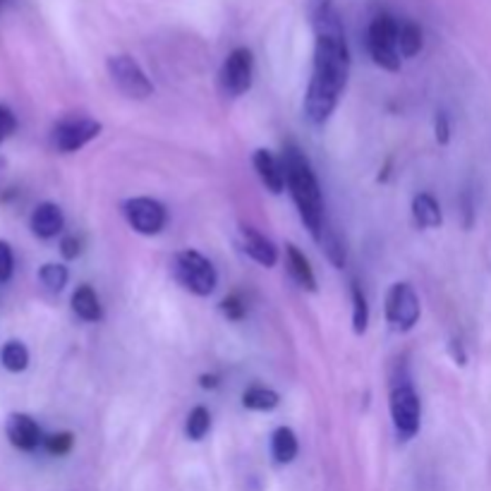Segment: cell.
I'll return each mask as SVG.
<instances>
[{
  "label": "cell",
  "mask_w": 491,
  "mask_h": 491,
  "mask_svg": "<svg viewBox=\"0 0 491 491\" xmlns=\"http://www.w3.org/2000/svg\"><path fill=\"white\" fill-rule=\"evenodd\" d=\"M283 170H285V182L291 188L292 201L300 211V219L312 233V238L317 240L322 235L323 226H326V216H323V197L322 188L314 170H312L307 156L295 147L288 144L283 149Z\"/></svg>",
  "instance_id": "2"
},
{
  "label": "cell",
  "mask_w": 491,
  "mask_h": 491,
  "mask_svg": "<svg viewBox=\"0 0 491 491\" xmlns=\"http://www.w3.org/2000/svg\"><path fill=\"white\" fill-rule=\"evenodd\" d=\"M369 323V304H367V295L360 288V283H353V331L357 336H363L367 331Z\"/></svg>",
  "instance_id": "24"
},
{
  "label": "cell",
  "mask_w": 491,
  "mask_h": 491,
  "mask_svg": "<svg viewBox=\"0 0 491 491\" xmlns=\"http://www.w3.org/2000/svg\"><path fill=\"white\" fill-rule=\"evenodd\" d=\"M391 417H394L395 434L398 439L407 441L413 439L414 434L420 432V417L422 405L413 386H395L391 394Z\"/></svg>",
  "instance_id": "7"
},
{
  "label": "cell",
  "mask_w": 491,
  "mask_h": 491,
  "mask_svg": "<svg viewBox=\"0 0 491 491\" xmlns=\"http://www.w3.org/2000/svg\"><path fill=\"white\" fill-rule=\"evenodd\" d=\"M173 273L189 292L199 295V298L211 295L216 291V283H219V273H216L214 264L194 250L175 254Z\"/></svg>",
  "instance_id": "4"
},
{
  "label": "cell",
  "mask_w": 491,
  "mask_h": 491,
  "mask_svg": "<svg viewBox=\"0 0 491 491\" xmlns=\"http://www.w3.org/2000/svg\"><path fill=\"white\" fill-rule=\"evenodd\" d=\"M106 67H108V75L113 79V85L123 91L128 98H137V101H144L154 94V85L151 79L147 77V72L139 67L132 56L128 53H118V56H110L106 60Z\"/></svg>",
  "instance_id": "5"
},
{
  "label": "cell",
  "mask_w": 491,
  "mask_h": 491,
  "mask_svg": "<svg viewBox=\"0 0 491 491\" xmlns=\"http://www.w3.org/2000/svg\"><path fill=\"white\" fill-rule=\"evenodd\" d=\"M5 434L10 444H13L15 448H20V451H34V448L41 446V441H44L36 420H32L29 414L22 413H13L7 417Z\"/></svg>",
  "instance_id": "11"
},
{
  "label": "cell",
  "mask_w": 491,
  "mask_h": 491,
  "mask_svg": "<svg viewBox=\"0 0 491 491\" xmlns=\"http://www.w3.org/2000/svg\"><path fill=\"white\" fill-rule=\"evenodd\" d=\"M254 77V56L250 48H235L220 65V91L230 98H238L250 91Z\"/></svg>",
  "instance_id": "6"
},
{
  "label": "cell",
  "mask_w": 491,
  "mask_h": 491,
  "mask_svg": "<svg viewBox=\"0 0 491 491\" xmlns=\"http://www.w3.org/2000/svg\"><path fill=\"white\" fill-rule=\"evenodd\" d=\"M29 226H32L36 238H44V240L56 238V235L63 230L65 216H63V211H60L58 204H53V201H44V204H39V207L34 209Z\"/></svg>",
  "instance_id": "14"
},
{
  "label": "cell",
  "mask_w": 491,
  "mask_h": 491,
  "mask_svg": "<svg viewBox=\"0 0 491 491\" xmlns=\"http://www.w3.org/2000/svg\"><path fill=\"white\" fill-rule=\"evenodd\" d=\"M199 382H201V388H216V386H219V376H216V374H204L199 379Z\"/></svg>",
  "instance_id": "34"
},
{
  "label": "cell",
  "mask_w": 491,
  "mask_h": 491,
  "mask_svg": "<svg viewBox=\"0 0 491 491\" xmlns=\"http://www.w3.org/2000/svg\"><path fill=\"white\" fill-rule=\"evenodd\" d=\"M331 10H333V0H304V15H307L310 25L326 13H331Z\"/></svg>",
  "instance_id": "28"
},
{
  "label": "cell",
  "mask_w": 491,
  "mask_h": 491,
  "mask_svg": "<svg viewBox=\"0 0 491 491\" xmlns=\"http://www.w3.org/2000/svg\"><path fill=\"white\" fill-rule=\"evenodd\" d=\"M448 355H451L453 363L460 364V367H465L467 364V355H465V350H463V343L460 341L448 343Z\"/></svg>",
  "instance_id": "32"
},
{
  "label": "cell",
  "mask_w": 491,
  "mask_h": 491,
  "mask_svg": "<svg viewBox=\"0 0 491 491\" xmlns=\"http://www.w3.org/2000/svg\"><path fill=\"white\" fill-rule=\"evenodd\" d=\"M211 429V414L204 405H197L192 413L188 414V422H185V434H188V439L192 441H201Z\"/></svg>",
  "instance_id": "23"
},
{
  "label": "cell",
  "mask_w": 491,
  "mask_h": 491,
  "mask_svg": "<svg viewBox=\"0 0 491 491\" xmlns=\"http://www.w3.org/2000/svg\"><path fill=\"white\" fill-rule=\"evenodd\" d=\"M285 264H288V271H291L292 281H295L300 288L317 292V276L312 271L310 259L304 257V252H300L295 245H285Z\"/></svg>",
  "instance_id": "15"
},
{
  "label": "cell",
  "mask_w": 491,
  "mask_h": 491,
  "mask_svg": "<svg viewBox=\"0 0 491 491\" xmlns=\"http://www.w3.org/2000/svg\"><path fill=\"white\" fill-rule=\"evenodd\" d=\"M72 310L85 322H98V319L104 317L98 295L91 285H79L77 291H75V295H72Z\"/></svg>",
  "instance_id": "17"
},
{
  "label": "cell",
  "mask_w": 491,
  "mask_h": 491,
  "mask_svg": "<svg viewBox=\"0 0 491 491\" xmlns=\"http://www.w3.org/2000/svg\"><path fill=\"white\" fill-rule=\"evenodd\" d=\"M298 436L291 427H278L271 436V453L278 465H288L298 458Z\"/></svg>",
  "instance_id": "18"
},
{
  "label": "cell",
  "mask_w": 491,
  "mask_h": 491,
  "mask_svg": "<svg viewBox=\"0 0 491 491\" xmlns=\"http://www.w3.org/2000/svg\"><path fill=\"white\" fill-rule=\"evenodd\" d=\"M240 245L247 257H252L257 264L271 269L278 261V250L271 240L261 235L257 228L252 226H240Z\"/></svg>",
  "instance_id": "12"
},
{
  "label": "cell",
  "mask_w": 491,
  "mask_h": 491,
  "mask_svg": "<svg viewBox=\"0 0 491 491\" xmlns=\"http://www.w3.org/2000/svg\"><path fill=\"white\" fill-rule=\"evenodd\" d=\"M101 132V123L91 120V118H72V120H63L53 129L51 142L53 147L63 154H72V151L82 149L85 144H89L94 137Z\"/></svg>",
  "instance_id": "10"
},
{
  "label": "cell",
  "mask_w": 491,
  "mask_h": 491,
  "mask_svg": "<svg viewBox=\"0 0 491 491\" xmlns=\"http://www.w3.org/2000/svg\"><path fill=\"white\" fill-rule=\"evenodd\" d=\"M434 132H436V142L448 144V139H451V123H448V116L444 110H439L436 118H434Z\"/></svg>",
  "instance_id": "31"
},
{
  "label": "cell",
  "mask_w": 491,
  "mask_h": 491,
  "mask_svg": "<svg viewBox=\"0 0 491 491\" xmlns=\"http://www.w3.org/2000/svg\"><path fill=\"white\" fill-rule=\"evenodd\" d=\"M425 46V36H422L420 25L414 22H398V51L401 58H414Z\"/></svg>",
  "instance_id": "19"
},
{
  "label": "cell",
  "mask_w": 491,
  "mask_h": 491,
  "mask_svg": "<svg viewBox=\"0 0 491 491\" xmlns=\"http://www.w3.org/2000/svg\"><path fill=\"white\" fill-rule=\"evenodd\" d=\"M123 216L132 230L142 235H159L166 228V207L151 197H135L123 204Z\"/></svg>",
  "instance_id": "8"
},
{
  "label": "cell",
  "mask_w": 491,
  "mask_h": 491,
  "mask_svg": "<svg viewBox=\"0 0 491 491\" xmlns=\"http://www.w3.org/2000/svg\"><path fill=\"white\" fill-rule=\"evenodd\" d=\"M278 403H281V398H278L276 391L266 386H252L242 394V405L247 410H257V413H269V410L278 407Z\"/></svg>",
  "instance_id": "20"
},
{
  "label": "cell",
  "mask_w": 491,
  "mask_h": 491,
  "mask_svg": "<svg viewBox=\"0 0 491 491\" xmlns=\"http://www.w3.org/2000/svg\"><path fill=\"white\" fill-rule=\"evenodd\" d=\"M386 319L395 331H410L420 322V298L414 295L413 285L395 283L386 295Z\"/></svg>",
  "instance_id": "9"
},
{
  "label": "cell",
  "mask_w": 491,
  "mask_h": 491,
  "mask_svg": "<svg viewBox=\"0 0 491 491\" xmlns=\"http://www.w3.org/2000/svg\"><path fill=\"white\" fill-rule=\"evenodd\" d=\"M0 363L7 372H25L29 367V350L20 341H10L0 350Z\"/></svg>",
  "instance_id": "22"
},
{
  "label": "cell",
  "mask_w": 491,
  "mask_h": 491,
  "mask_svg": "<svg viewBox=\"0 0 491 491\" xmlns=\"http://www.w3.org/2000/svg\"><path fill=\"white\" fill-rule=\"evenodd\" d=\"M60 252H63L65 259H75L79 257V240L77 238H65L63 242H60Z\"/></svg>",
  "instance_id": "33"
},
{
  "label": "cell",
  "mask_w": 491,
  "mask_h": 491,
  "mask_svg": "<svg viewBox=\"0 0 491 491\" xmlns=\"http://www.w3.org/2000/svg\"><path fill=\"white\" fill-rule=\"evenodd\" d=\"M46 451L51 453V455H67L75 446V436L70 432H58L51 434V436H46L44 439Z\"/></svg>",
  "instance_id": "26"
},
{
  "label": "cell",
  "mask_w": 491,
  "mask_h": 491,
  "mask_svg": "<svg viewBox=\"0 0 491 491\" xmlns=\"http://www.w3.org/2000/svg\"><path fill=\"white\" fill-rule=\"evenodd\" d=\"M254 170H257L259 180L264 182V188L271 194H281L285 189V170L283 163L278 161L276 156L269 149H257L254 151Z\"/></svg>",
  "instance_id": "13"
},
{
  "label": "cell",
  "mask_w": 491,
  "mask_h": 491,
  "mask_svg": "<svg viewBox=\"0 0 491 491\" xmlns=\"http://www.w3.org/2000/svg\"><path fill=\"white\" fill-rule=\"evenodd\" d=\"M314 29V70L304 94V116L312 125H323L336 110L348 85L350 48L336 7L312 22Z\"/></svg>",
  "instance_id": "1"
},
{
  "label": "cell",
  "mask_w": 491,
  "mask_h": 491,
  "mask_svg": "<svg viewBox=\"0 0 491 491\" xmlns=\"http://www.w3.org/2000/svg\"><path fill=\"white\" fill-rule=\"evenodd\" d=\"M369 56L379 67L388 72L401 70V51H398V20L391 15H379L372 20L367 32Z\"/></svg>",
  "instance_id": "3"
},
{
  "label": "cell",
  "mask_w": 491,
  "mask_h": 491,
  "mask_svg": "<svg viewBox=\"0 0 491 491\" xmlns=\"http://www.w3.org/2000/svg\"><path fill=\"white\" fill-rule=\"evenodd\" d=\"M413 216L414 223L420 228H427V230L441 228V223H444V214H441L439 201L434 199L432 194L427 192L417 194L413 199Z\"/></svg>",
  "instance_id": "16"
},
{
  "label": "cell",
  "mask_w": 491,
  "mask_h": 491,
  "mask_svg": "<svg viewBox=\"0 0 491 491\" xmlns=\"http://www.w3.org/2000/svg\"><path fill=\"white\" fill-rule=\"evenodd\" d=\"M15 269V257L13 247L7 245L5 240H0V283H7L13 278Z\"/></svg>",
  "instance_id": "27"
},
{
  "label": "cell",
  "mask_w": 491,
  "mask_h": 491,
  "mask_svg": "<svg viewBox=\"0 0 491 491\" xmlns=\"http://www.w3.org/2000/svg\"><path fill=\"white\" fill-rule=\"evenodd\" d=\"M3 5H5V0H0V7H3Z\"/></svg>",
  "instance_id": "35"
},
{
  "label": "cell",
  "mask_w": 491,
  "mask_h": 491,
  "mask_svg": "<svg viewBox=\"0 0 491 491\" xmlns=\"http://www.w3.org/2000/svg\"><path fill=\"white\" fill-rule=\"evenodd\" d=\"M220 312H223L230 322H240V319L245 317V302L240 300V295H228V298L220 302Z\"/></svg>",
  "instance_id": "29"
},
{
  "label": "cell",
  "mask_w": 491,
  "mask_h": 491,
  "mask_svg": "<svg viewBox=\"0 0 491 491\" xmlns=\"http://www.w3.org/2000/svg\"><path fill=\"white\" fill-rule=\"evenodd\" d=\"M15 129H17V120H15L13 110L5 108V106H0V144L5 142Z\"/></svg>",
  "instance_id": "30"
},
{
  "label": "cell",
  "mask_w": 491,
  "mask_h": 491,
  "mask_svg": "<svg viewBox=\"0 0 491 491\" xmlns=\"http://www.w3.org/2000/svg\"><path fill=\"white\" fill-rule=\"evenodd\" d=\"M317 242L322 245L323 254H326V259H329L331 264L336 266V269H343V266H345V247H343V240L338 238V233L333 228L323 226Z\"/></svg>",
  "instance_id": "21"
},
{
  "label": "cell",
  "mask_w": 491,
  "mask_h": 491,
  "mask_svg": "<svg viewBox=\"0 0 491 491\" xmlns=\"http://www.w3.org/2000/svg\"><path fill=\"white\" fill-rule=\"evenodd\" d=\"M39 281L53 292H60L67 285V269L63 264H44L39 271Z\"/></svg>",
  "instance_id": "25"
}]
</instances>
